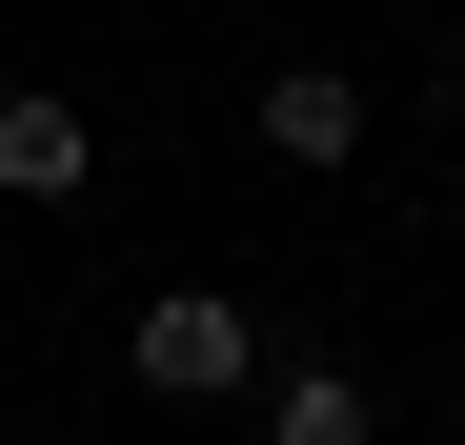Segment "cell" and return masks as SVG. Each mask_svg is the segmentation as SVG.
Here are the masks:
<instances>
[{
  "label": "cell",
  "instance_id": "1",
  "mask_svg": "<svg viewBox=\"0 0 465 445\" xmlns=\"http://www.w3.org/2000/svg\"><path fill=\"white\" fill-rule=\"evenodd\" d=\"M122 385L142 405H223V385H263V324L223 304V283H163V304L122 324Z\"/></svg>",
  "mask_w": 465,
  "mask_h": 445
},
{
  "label": "cell",
  "instance_id": "2",
  "mask_svg": "<svg viewBox=\"0 0 465 445\" xmlns=\"http://www.w3.org/2000/svg\"><path fill=\"white\" fill-rule=\"evenodd\" d=\"M82 183H102V142H82V102H61V82H21V102H0V203H41V222H61Z\"/></svg>",
  "mask_w": 465,
  "mask_h": 445
},
{
  "label": "cell",
  "instance_id": "3",
  "mask_svg": "<svg viewBox=\"0 0 465 445\" xmlns=\"http://www.w3.org/2000/svg\"><path fill=\"white\" fill-rule=\"evenodd\" d=\"M263 163H364V82L344 61H283L263 82Z\"/></svg>",
  "mask_w": 465,
  "mask_h": 445
},
{
  "label": "cell",
  "instance_id": "4",
  "mask_svg": "<svg viewBox=\"0 0 465 445\" xmlns=\"http://www.w3.org/2000/svg\"><path fill=\"white\" fill-rule=\"evenodd\" d=\"M263 445H384L364 364H283V385H263Z\"/></svg>",
  "mask_w": 465,
  "mask_h": 445
},
{
  "label": "cell",
  "instance_id": "5",
  "mask_svg": "<svg viewBox=\"0 0 465 445\" xmlns=\"http://www.w3.org/2000/svg\"><path fill=\"white\" fill-rule=\"evenodd\" d=\"M445 82H465V21H445Z\"/></svg>",
  "mask_w": 465,
  "mask_h": 445
}]
</instances>
